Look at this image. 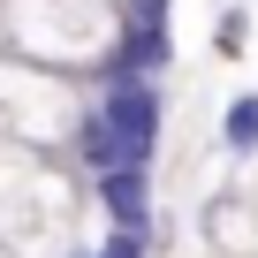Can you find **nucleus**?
<instances>
[{
  "mask_svg": "<svg viewBox=\"0 0 258 258\" xmlns=\"http://www.w3.org/2000/svg\"><path fill=\"white\" fill-rule=\"evenodd\" d=\"M8 23L23 53L91 61V76L114 61V38H121V8H91V0H8Z\"/></svg>",
  "mask_w": 258,
  "mask_h": 258,
  "instance_id": "f257e3e1",
  "label": "nucleus"
},
{
  "mask_svg": "<svg viewBox=\"0 0 258 258\" xmlns=\"http://www.w3.org/2000/svg\"><path fill=\"white\" fill-rule=\"evenodd\" d=\"M91 198L121 235H152V167H106L91 175Z\"/></svg>",
  "mask_w": 258,
  "mask_h": 258,
  "instance_id": "7ed1b4c3",
  "label": "nucleus"
},
{
  "mask_svg": "<svg viewBox=\"0 0 258 258\" xmlns=\"http://www.w3.org/2000/svg\"><path fill=\"white\" fill-rule=\"evenodd\" d=\"M243 46H250V8H220V23H213V53H220V61H243Z\"/></svg>",
  "mask_w": 258,
  "mask_h": 258,
  "instance_id": "39448f33",
  "label": "nucleus"
},
{
  "mask_svg": "<svg viewBox=\"0 0 258 258\" xmlns=\"http://www.w3.org/2000/svg\"><path fill=\"white\" fill-rule=\"evenodd\" d=\"M99 121H106V137L121 145L129 167H152L160 152V76H137V69H106L84 99Z\"/></svg>",
  "mask_w": 258,
  "mask_h": 258,
  "instance_id": "f03ea898",
  "label": "nucleus"
},
{
  "mask_svg": "<svg viewBox=\"0 0 258 258\" xmlns=\"http://www.w3.org/2000/svg\"><path fill=\"white\" fill-rule=\"evenodd\" d=\"M220 152L228 160H258V91H235L220 114Z\"/></svg>",
  "mask_w": 258,
  "mask_h": 258,
  "instance_id": "20e7f679",
  "label": "nucleus"
}]
</instances>
